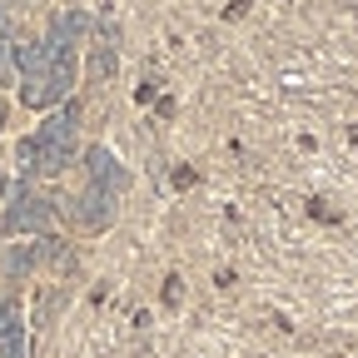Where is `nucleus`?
<instances>
[{"mask_svg":"<svg viewBox=\"0 0 358 358\" xmlns=\"http://www.w3.org/2000/svg\"><path fill=\"white\" fill-rule=\"evenodd\" d=\"M115 209H120V199L115 194H105V189H80L75 194V219L85 224V229H105V224L115 219Z\"/></svg>","mask_w":358,"mask_h":358,"instance_id":"3","label":"nucleus"},{"mask_svg":"<svg viewBox=\"0 0 358 358\" xmlns=\"http://www.w3.org/2000/svg\"><path fill=\"white\" fill-rule=\"evenodd\" d=\"M85 185H90V189H105V194L120 199V194H124V164H120L110 150L95 145V150L85 155Z\"/></svg>","mask_w":358,"mask_h":358,"instance_id":"2","label":"nucleus"},{"mask_svg":"<svg viewBox=\"0 0 358 358\" xmlns=\"http://www.w3.org/2000/svg\"><path fill=\"white\" fill-rule=\"evenodd\" d=\"M45 224H50V199H40V194H25L10 214H6V229L10 234H45Z\"/></svg>","mask_w":358,"mask_h":358,"instance_id":"4","label":"nucleus"},{"mask_svg":"<svg viewBox=\"0 0 358 358\" xmlns=\"http://www.w3.org/2000/svg\"><path fill=\"white\" fill-rule=\"evenodd\" d=\"M75 110H65V115H50L40 124V134L25 145V159H30V169H45V174H55V169H65L70 164V155H75Z\"/></svg>","mask_w":358,"mask_h":358,"instance_id":"1","label":"nucleus"}]
</instances>
